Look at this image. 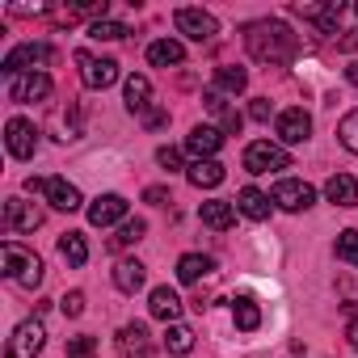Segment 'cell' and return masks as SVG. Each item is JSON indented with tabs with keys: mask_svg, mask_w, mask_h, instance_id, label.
Listing matches in <instances>:
<instances>
[{
	"mask_svg": "<svg viewBox=\"0 0 358 358\" xmlns=\"http://www.w3.org/2000/svg\"><path fill=\"white\" fill-rule=\"evenodd\" d=\"M47 97H51V76L47 72H26V76H13L9 80V101H17V106L47 101Z\"/></svg>",
	"mask_w": 358,
	"mask_h": 358,
	"instance_id": "8fae6325",
	"label": "cell"
},
{
	"mask_svg": "<svg viewBox=\"0 0 358 358\" xmlns=\"http://www.w3.org/2000/svg\"><path fill=\"white\" fill-rule=\"evenodd\" d=\"M164 122H169V114H164V110H148V114H143V127H152V131H156V127H164Z\"/></svg>",
	"mask_w": 358,
	"mask_h": 358,
	"instance_id": "ab89813d",
	"label": "cell"
},
{
	"mask_svg": "<svg viewBox=\"0 0 358 358\" xmlns=\"http://www.w3.org/2000/svg\"><path fill=\"white\" fill-rule=\"evenodd\" d=\"M76 64H80V80L85 89H110L118 80V64L114 59H101L93 51H76Z\"/></svg>",
	"mask_w": 358,
	"mask_h": 358,
	"instance_id": "52a82bcc",
	"label": "cell"
},
{
	"mask_svg": "<svg viewBox=\"0 0 358 358\" xmlns=\"http://www.w3.org/2000/svg\"><path fill=\"white\" fill-rule=\"evenodd\" d=\"M43 64H51V47L47 43H22L0 59V72L13 80V76H26V72H43Z\"/></svg>",
	"mask_w": 358,
	"mask_h": 358,
	"instance_id": "3957f363",
	"label": "cell"
},
{
	"mask_svg": "<svg viewBox=\"0 0 358 358\" xmlns=\"http://www.w3.org/2000/svg\"><path fill=\"white\" fill-rule=\"evenodd\" d=\"M43 228V207L26 203V199H9L5 203V232H34Z\"/></svg>",
	"mask_w": 358,
	"mask_h": 358,
	"instance_id": "7c38bea8",
	"label": "cell"
},
{
	"mask_svg": "<svg viewBox=\"0 0 358 358\" xmlns=\"http://www.w3.org/2000/svg\"><path fill=\"white\" fill-rule=\"evenodd\" d=\"M312 135V118H308V110H282L278 114V139L282 143H303Z\"/></svg>",
	"mask_w": 358,
	"mask_h": 358,
	"instance_id": "2e32d148",
	"label": "cell"
},
{
	"mask_svg": "<svg viewBox=\"0 0 358 358\" xmlns=\"http://www.w3.org/2000/svg\"><path fill=\"white\" fill-rule=\"evenodd\" d=\"M68 358H97V337H89V333L68 337Z\"/></svg>",
	"mask_w": 358,
	"mask_h": 358,
	"instance_id": "836d02e7",
	"label": "cell"
},
{
	"mask_svg": "<svg viewBox=\"0 0 358 358\" xmlns=\"http://www.w3.org/2000/svg\"><path fill=\"white\" fill-rule=\"evenodd\" d=\"M345 80H350V85H354V89H358V59H354V64H350V68H345Z\"/></svg>",
	"mask_w": 358,
	"mask_h": 358,
	"instance_id": "7bdbcfd3",
	"label": "cell"
},
{
	"mask_svg": "<svg viewBox=\"0 0 358 358\" xmlns=\"http://www.w3.org/2000/svg\"><path fill=\"white\" fill-rule=\"evenodd\" d=\"M43 345H47V329H43L38 316H30V320H22V324L13 329V337H9V358H38Z\"/></svg>",
	"mask_w": 358,
	"mask_h": 358,
	"instance_id": "5b68a950",
	"label": "cell"
},
{
	"mask_svg": "<svg viewBox=\"0 0 358 358\" xmlns=\"http://www.w3.org/2000/svg\"><path fill=\"white\" fill-rule=\"evenodd\" d=\"M122 97H127V110L143 118V114L152 110V85H148V76H127V89H122Z\"/></svg>",
	"mask_w": 358,
	"mask_h": 358,
	"instance_id": "603a6c76",
	"label": "cell"
},
{
	"mask_svg": "<svg viewBox=\"0 0 358 358\" xmlns=\"http://www.w3.org/2000/svg\"><path fill=\"white\" fill-rule=\"evenodd\" d=\"M143 203L164 207V203H169V190H164V186H148V190H143Z\"/></svg>",
	"mask_w": 358,
	"mask_h": 358,
	"instance_id": "f35d334b",
	"label": "cell"
},
{
	"mask_svg": "<svg viewBox=\"0 0 358 358\" xmlns=\"http://www.w3.org/2000/svg\"><path fill=\"white\" fill-rule=\"evenodd\" d=\"M215 270V262L207 257V253H186L182 262H177V278L182 282H199V278H207Z\"/></svg>",
	"mask_w": 358,
	"mask_h": 358,
	"instance_id": "4316f807",
	"label": "cell"
},
{
	"mask_svg": "<svg viewBox=\"0 0 358 358\" xmlns=\"http://www.w3.org/2000/svg\"><path fill=\"white\" fill-rule=\"evenodd\" d=\"M291 13L316 22L320 34H333L337 30V17H341V5H337V0H329V5H303V0H299V5H291Z\"/></svg>",
	"mask_w": 358,
	"mask_h": 358,
	"instance_id": "e0dca14e",
	"label": "cell"
},
{
	"mask_svg": "<svg viewBox=\"0 0 358 358\" xmlns=\"http://www.w3.org/2000/svg\"><path fill=\"white\" fill-rule=\"evenodd\" d=\"M43 199L55 207V211H80V190L72 182H64V177H43Z\"/></svg>",
	"mask_w": 358,
	"mask_h": 358,
	"instance_id": "9a60e30c",
	"label": "cell"
},
{
	"mask_svg": "<svg viewBox=\"0 0 358 358\" xmlns=\"http://www.w3.org/2000/svg\"><path fill=\"white\" fill-rule=\"evenodd\" d=\"M173 22H177V34H186V38H194V43H211V38L220 34V22H215L207 9H177Z\"/></svg>",
	"mask_w": 358,
	"mask_h": 358,
	"instance_id": "8992f818",
	"label": "cell"
},
{
	"mask_svg": "<svg viewBox=\"0 0 358 358\" xmlns=\"http://www.w3.org/2000/svg\"><path fill=\"white\" fill-rule=\"evenodd\" d=\"M211 89H215V93H232V97H236V93H245V89H249V72H245V68H232V64H228V68H215V85H211Z\"/></svg>",
	"mask_w": 358,
	"mask_h": 358,
	"instance_id": "83f0119b",
	"label": "cell"
},
{
	"mask_svg": "<svg viewBox=\"0 0 358 358\" xmlns=\"http://www.w3.org/2000/svg\"><path fill=\"white\" fill-rule=\"evenodd\" d=\"M232 320H236V329H245V333L262 329V308H257V299H253V295H236V299H232Z\"/></svg>",
	"mask_w": 358,
	"mask_h": 358,
	"instance_id": "484cf974",
	"label": "cell"
},
{
	"mask_svg": "<svg viewBox=\"0 0 358 358\" xmlns=\"http://www.w3.org/2000/svg\"><path fill=\"white\" fill-rule=\"evenodd\" d=\"M186 59V47L177 43V38H156L148 47V64L152 68H173V64H182Z\"/></svg>",
	"mask_w": 358,
	"mask_h": 358,
	"instance_id": "cb8c5ba5",
	"label": "cell"
},
{
	"mask_svg": "<svg viewBox=\"0 0 358 358\" xmlns=\"http://www.w3.org/2000/svg\"><path fill=\"white\" fill-rule=\"evenodd\" d=\"M143 278H148V270H143V262H135V257H122V262L114 266V287H118L122 295H135V291L143 287Z\"/></svg>",
	"mask_w": 358,
	"mask_h": 358,
	"instance_id": "7402d4cb",
	"label": "cell"
},
{
	"mask_svg": "<svg viewBox=\"0 0 358 358\" xmlns=\"http://www.w3.org/2000/svg\"><path fill=\"white\" fill-rule=\"evenodd\" d=\"M337 257L350 262V266H358V232H354V228L337 236Z\"/></svg>",
	"mask_w": 358,
	"mask_h": 358,
	"instance_id": "e575fe53",
	"label": "cell"
},
{
	"mask_svg": "<svg viewBox=\"0 0 358 358\" xmlns=\"http://www.w3.org/2000/svg\"><path fill=\"white\" fill-rule=\"evenodd\" d=\"M354 13H358V5H354Z\"/></svg>",
	"mask_w": 358,
	"mask_h": 358,
	"instance_id": "ee69618b",
	"label": "cell"
},
{
	"mask_svg": "<svg viewBox=\"0 0 358 358\" xmlns=\"http://www.w3.org/2000/svg\"><path fill=\"white\" fill-rule=\"evenodd\" d=\"M337 139H341V148H345V152H354V156H358V110H350V114L337 122Z\"/></svg>",
	"mask_w": 358,
	"mask_h": 358,
	"instance_id": "1f68e13d",
	"label": "cell"
},
{
	"mask_svg": "<svg viewBox=\"0 0 358 358\" xmlns=\"http://www.w3.org/2000/svg\"><path fill=\"white\" fill-rule=\"evenodd\" d=\"M324 199L333 207H358V182L350 173H333L329 182H324Z\"/></svg>",
	"mask_w": 358,
	"mask_h": 358,
	"instance_id": "d6986e66",
	"label": "cell"
},
{
	"mask_svg": "<svg viewBox=\"0 0 358 358\" xmlns=\"http://www.w3.org/2000/svg\"><path fill=\"white\" fill-rule=\"evenodd\" d=\"M203 224L207 228H215V232H228L232 224H236V207L232 203H224V199H211V203H203Z\"/></svg>",
	"mask_w": 358,
	"mask_h": 358,
	"instance_id": "d4e9b609",
	"label": "cell"
},
{
	"mask_svg": "<svg viewBox=\"0 0 358 358\" xmlns=\"http://www.w3.org/2000/svg\"><path fill=\"white\" fill-rule=\"evenodd\" d=\"M345 341L358 350V316H350V324H345Z\"/></svg>",
	"mask_w": 358,
	"mask_h": 358,
	"instance_id": "60d3db41",
	"label": "cell"
},
{
	"mask_svg": "<svg viewBox=\"0 0 358 358\" xmlns=\"http://www.w3.org/2000/svg\"><path fill=\"white\" fill-rule=\"evenodd\" d=\"M245 47H249V55L262 59V64H287V59H295L299 38L291 34L287 22L262 17V22H249V26H245Z\"/></svg>",
	"mask_w": 358,
	"mask_h": 358,
	"instance_id": "6da1fadb",
	"label": "cell"
},
{
	"mask_svg": "<svg viewBox=\"0 0 358 358\" xmlns=\"http://www.w3.org/2000/svg\"><path fill=\"white\" fill-rule=\"evenodd\" d=\"M148 312H152L156 320H164V324H177V316H182V299H177L173 287H156V291L148 295Z\"/></svg>",
	"mask_w": 358,
	"mask_h": 358,
	"instance_id": "ac0fdd59",
	"label": "cell"
},
{
	"mask_svg": "<svg viewBox=\"0 0 358 358\" xmlns=\"http://www.w3.org/2000/svg\"><path fill=\"white\" fill-rule=\"evenodd\" d=\"M59 257H64L68 266H85V262H89L85 236H80V232H64V236H59Z\"/></svg>",
	"mask_w": 358,
	"mask_h": 358,
	"instance_id": "f546056e",
	"label": "cell"
},
{
	"mask_svg": "<svg viewBox=\"0 0 358 358\" xmlns=\"http://www.w3.org/2000/svg\"><path fill=\"white\" fill-rule=\"evenodd\" d=\"M270 203H274V207H282V211H308V207L316 203V190H312L308 182L282 177V182L274 186V194H270Z\"/></svg>",
	"mask_w": 358,
	"mask_h": 358,
	"instance_id": "30bf717a",
	"label": "cell"
},
{
	"mask_svg": "<svg viewBox=\"0 0 358 358\" xmlns=\"http://www.w3.org/2000/svg\"><path fill=\"white\" fill-rule=\"evenodd\" d=\"M89 224L93 228H110V224H127V199L122 194H101L89 207Z\"/></svg>",
	"mask_w": 358,
	"mask_h": 358,
	"instance_id": "5bb4252c",
	"label": "cell"
},
{
	"mask_svg": "<svg viewBox=\"0 0 358 358\" xmlns=\"http://www.w3.org/2000/svg\"><path fill=\"white\" fill-rule=\"evenodd\" d=\"M245 169L249 173H278V169H291V152L282 143H270V139H253L245 148Z\"/></svg>",
	"mask_w": 358,
	"mask_h": 358,
	"instance_id": "277c9868",
	"label": "cell"
},
{
	"mask_svg": "<svg viewBox=\"0 0 358 358\" xmlns=\"http://www.w3.org/2000/svg\"><path fill=\"white\" fill-rule=\"evenodd\" d=\"M59 308H64V316H80L85 312V291H68Z\"/></svg>",
	"mask_w": 358,
	"mask_h": 358,
	"instance_id": "8d00e7d4",
	"label": "cell"
},
{
	"mask_svg": "<svg viewBox=\"0 0 358 358\" xmlns=\"http://www.w3.org/2000/svg\"><path fill=\"white\" fill-rule=\"evenodd\" d=\"M236 211H241L245 220L262 224V220H270V194H262L257 186H245V190L236 194Z\"/></svg>",
	"mask_w": 358,
	"mask_h": 358,
	"instance_id": "ffe728a7",
	"label": "cell"
},
{
	"mask_svg": "<svg viewBox=\"0 0 358 358\" xmlns=\"http://www.w3.org/2000/svg\"><path fill=\"white\" fill-rule=\"evenodd\" d=\"M164 345H169V354H177V358H186L190 350H194V329L190 324H169V333H164Z\"/></svg>",
	"mask_w": 358,
	"mask_h": 358,
	"instance_id": "f1b7e54d",
	"label": "cell"
},
{
	"mask_svg": "<svg viewBox=\"0 0 358 358\" xmlns=\"http://www.w3.org/2000/svg\"><path fill=\"white\" fill-rule=\"evenodd\" d=\"M143 232H148V224H143V220H127V224H118V236H110V245H114V249L139 245V241H143Z\"/></svg>",
	"mask_w": 358,
	"mask_h": 358,
	"instance_id": "4dcf8cb0",
	"label": "cell"
},
{
	"mask_svg": "<svg viewBox=\"0 0 358 358\" xmlns=\"http://www.w3.org/2000/svg\"><path fill=\"white\" fill-rule=\"evenodd\" d=\"M89 38L118 43V38H127V26H122V22H93V26H89Z\"/></svg>",
	"mask_w": 358,
	"mask_h": 358,
	"instance_id": "d6a6232c",
	"label": "cell"
},
{
	"mask_svg": "<svg viewBox=\"0 0 358 358\" xmlns=\"http://www.w3.org/2000/svg\"><path fill=\"white\" fill-rule=\"evenodd\" d=\"M186 177H190V186H199V190H215L224 177H228V169H224L220 160H194V164L186 169Z\"/></svg>",
	"mask_w": 358,
	"mask_h": 358,
	"instance_id": "44dd1931",
	"label": "cell"
},
{
	"mask_svg": "<svg viewBox=\"0 0 358 358\" xmlns=\"http://www.w3.org/2000/svg\"><path fill=\"white\" fill-rule=\"evenodd\" d=\"M224 148V131L220 127H207V122H199L190 135H186V152L194 156V160H215V152Z\"/></svg>",
	"mask_w": 358,
	"mask_h": 358,
	"instance_id": "4fadbf2b",
	"label": "cell"
},
{
	"mask_svg": "<svg viewBox=\"0 0 358 358\" xmlns=\"http://www.w3.org/2000/svg\"><path fill=\"white\" fill-rule=\"evenodd\" d=\"M5 148L13 160H30L38 152V127L26 122V118H9L5 122Z\"/></svg>",
	"mask_w": 358,
	"mask_h": 358,
	"instance_id": "ba28073f",
	"label": "cell"
},
{
	"mask_svg": "<svg viewBox=\"0 0 358 358\" xmlns=\"http://www.w3.org/2000/svg\"><path fill=\"white\" fill-rule=\"evenodd\" d=\"M0 262H5V274H9L17 287H26V291L43 287V274H47V270H43V257H38V253H30V249L5 241V249H0Z\"/></svg>",
	"mask_w": 358,
	"mask_h": 358,
	"instance_id": "7a4b0ae2",
	"label": "cell"
},
{
	"mask_svg": "<svg viewBox=\"0 0 358 358\" xmlns=\"http://www.w3.org/2000/svg\"><path fill=\"white\" fill-rule=\"evenodd\" d=\"M156 164L169 169V173H177V169H182V148H160L156 152Z\"/></svg>",
	"mask_w": 358,
	"mask_h": 358,
	"instance_id": "d590c367",
	"label": "cell"
},
{
	"mask_svg": "<svg viewBox=\"0 0 358 358\" xmlns=\"http://www.w3.org/2000/svg\"><path fill=\"white\" fill-rule=\"evenodd\" d=\"M114 345H118V358H152L156 354V341H152L148 324H139V320L122 324L118 337H114Z\"/></svg>",
	"mask_w": 358,
	"mask_h": 358,
	"instance_id": "9c48e42d",
	"label": "cell"
},
{
	"mask_svg": "<svg viewBox=\"0 0 358 358\" xmlns=\"http://www.w3.org/2000/svg\"><path fill=\"white\" fill-rule=\"evenodd\" d=\"M270 110H274V106H270L266 97H257V101L249 106V114H253V122H270Z\"/></svg>",
	"mask_w": 358,
	"mask_h": 358,
	"instance_id": "74e56055",
	"label": "cell"
},
{
	"mask_svg": "<svg viewBox=\"0 0 358 358\" xmlns=\"http://www.w3.org/2000/svg\"><path fill=\"white\" fill-rule=\"evenodd\" d=\"M337 47H341V51H354V47H358V30H354V34H345V38H341Z\"/></svg>",
	"mask_w": 358,
	"mask_h": 358,
	"instance_id": "b9f144b4",
	"label": "cell"
}]
</instances>
